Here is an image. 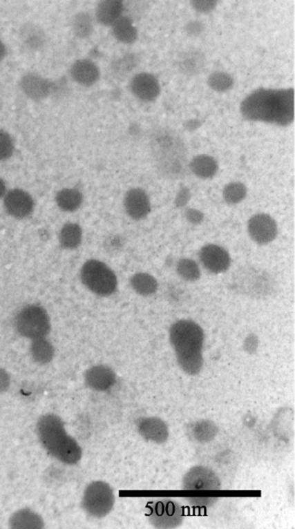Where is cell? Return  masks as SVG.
Listing matches in <instances>:
<instances>
[{"label": "cell", "instance_id": "36", "mask_svg": "<svg viewBox=\"0 0 295 529\" xmlns=\"http://www.w3.org/2000/svg\"><path fill=\"white\" fill-rule=\"evenodd\" d=\"M185 215L186 219H187L189 222L195 224V225L201 224L203 222V220H204V215L198 209H189L186 211Z\"/></svg>", "mask_w": 295, "mask_h": 529}, {"label": "cell", "instance_id": "35", "mask_svg": "<svg viewBox=\"0 0 295 529\" xmlns=\"http://www.w3.org/2000/svg\"><path fill=\"white\" fill-rule=\"evenodd\" d=\"M258 348V338L255 334L249 335L244 342V349L248 354H255Z\"/></svg>", "mask_w": 295, "mask_h": 529}, {"label": "cell", "instance_id": "4", "mask_svg": "<svg viewBox=\"0 0 295 529\" xmlns=\"http://www.w3.org/2000/svg\"><path fill=\"white\" fill-rule=\"evenodd\" d=\"M231 288L254 300H265L276 294L277 283L272 274L254 266H244L234 272Z\"/></svg>", "mask_w": 295, "mask_h": 529}, {"label": "cell", "instance_id": "11", "mask_svg": "<svg viewBox=\"0 0 295 529\" xmlns=\"http://www.w3.org/2000/svg\"><path fill=\"white\" fill-rule=\"evenodd\" d=\"M182 485L185 490H212L220 488L219 478L210 469L195 467L185 474Z\"/></svg>", "mask_w": 295, "mask_h": 529}, {"label": "cell", "instance_id": "40", "mask_svg": "<svg viewBox=\"0 0 295 529\" xmlns=\"http://www.w3.org/2000/svg\"><path fill=\"white\" fill-rule=\"evenodd\" d=\"M7 193V188L5 182L0 178V199L5 198Z\"/></svg>", "mask_w": 295, "mask_h": 529}, {"label": "cell", "instance_id": "41", "mask_svg": "<svg viewBox=\"0 0 295 529\" xmlns=\"http://www.w3.org/2000/svg\"><path fill=\"white\" fill-rule=\"evenodd\" d=\"M6 54V49L5 45L0 41V61H2L5 58Z\"/></svg>", "mask_w": 295, "mask_h": 529}, {"label": "cell", "instance_id": "33", "mask_svg": "<svg viewBox=\"0 0 295 529\" xmlns=\"http://www.w3.org/2000/svg\"><path fill=\"white\" fill-rule=\"evenodd\" d=\"M14 144L12 137L6 132L0 131V161L12 155Z\"/></svg>", "mask_w": 295, "mask_h": 529}, {"label": "cell", "instance_id": "1", "mask_svg": "<svg viewBox=\"0 0 295 529\" xmlns=\"http://www.w3.org/2000/svg\"><path fill=\"white\" fill-rule=\"evenodd\" d=\"M240 111L247 120L285 127L294 119V90L258 89L242 102Z\"/></svg>", "mask_w": 295, "mask_h": 529}, {"label": "cell", "instance_id": "12", "mask_svg": "<svg viewBox=\"0 0 295 529\" xmlns=\"http://www.w3.org/2000/svg\"><path fill=\"white\" fill-rule=\"evenodd\" d=\"M200 259L203 266L214 274L226 272L231 264V258L228 251L217 244L204 245L200 251Z\"/></svg>", "mask_w": 295, "mask_h": 529}, {"label": "cell", "instance_id": "24", "mask_svg": "<svg viewBox=\"0 0 295 529\" xmlns=\"http://www.w3.org/2000/svg\"><path fill=\"white\" fill-rule=\"evenodd\" d=\"M189 168L196 177L207 180V178L216 176L219 166H218L216 160H214L213 157L202 154V155L196 156L191 160V162L189 163Z\"/></svg>", "mask_w": 295, "mask_h": 529}, {"label": "cell", "instance_id": "20", "mask_svg": "<svg viewBox=\"0 0 295 529\" xmlns=\"http://www.w3.org/2000/svg\"><path fill=\"white\" fill-rule=\"evenodd\" d=\"M124 3L119 0H104L98 3L97 19L104 26H113L124 12Z\"/></svg>", "mask_w": 295, "mask_h": 529}, {"label": "cell", "instance_id": "21", "mask_svg": "<svg viewBox=\"0 0 295 529\" xmlns=\"http://www.w3.org/2000/svg\"><path fill=\"white\" fill-rule=\"evenodd\" d=\"M44 525L39 514L30 509L17 510L9 521L10 528L14 529H40L44 528Z\"/></svg>", "mask_w": 295, "mask_h": 529}, {"label": "cell", "instance_id": "29", "mask_svg": "<svg viewBox=\"0 0 295 529\" xmlns=\"http://www.w3.org/2000/svg\"><path fill=\"white\" fill-rule=\"evenodd\" d=\"M178 274L185 281H198L201 276V271L198 264L189 258H182L177 265Z\"/></svg>", "mask_w": 295, "mask_h": 529}, {"label": "cell", "instance_id": "5", "mask_svg": "<svg viewBox=\"0 0 295 529\" xmlns=\"http://www.w3.org/2000/svg\"><path fill=\"white\" fill-rule=\"evenodd\" d=\"M14 327L21 337L33 340L47 337L51 331L50 317L41 305L29 304L17 311Z\"/></svg>", "mask_w": 295, "mask_h": 529}, {"label": "cell", "instance_id": "3", "mask_svg": "<svg viewBox=\"0 0 295 529\" xmlns=\"http://www.w3.org/2000/svg\"><path fill=\"white\" fill-rule=\"evenodd\" d=\"M37 430L42 446L56 460L66 465H75L82 460V447L75 438L66 433L64 423L58 416H41Z\"/></svg>", "mask_w": 295, "mask_h": 529}, {"label": "cell", "instance_id": "30", "mask_svg": "<svg viewBox=\"0 0 295 529\" xmlns=\"http://www.w3.org/2000/svg\"><path fill=\"white\" fill-rule=\"evenodd\" d=\"M93 20L89 14L80 12L77 14L73 21V30L77 37L86 38L93 32Z\"/></svg>", "mask_w": 295, "mask_h": 529}, {"label": "cell", "instance_id": "28", "mask_svg": "<svg viewBox=\"0 0 295 529\" xmlns=\"http://www.w3.org/2000/svg\"><path fill=\"white\" fill-rule=\"evenodd\" d=\"M21 37L27 47L38 49L44 44V34L39 28L33 24H26L21 30Z\"/></svg>", "mask_w": 295, "mask_h": 529}, {"label": "cell", "instance_id": "26", "mask_svg": "<svg viewBox=\"0 0 295 529\" xmlns=\"http://www.w3.org/2000/svg\"><path fill=\"white\" fill-rule=\"evenodd\" d=\"M130 285L135 293L142 296H150L157 292L159 285L153 276L147 273H136L130 279Z\"/></svg>", "mask_w": 295, "mask_h": 529}, {"label": "cell", "instance_id": "14", "mask_svg": "<svg viewBox=\"0 0 295 529\" xmlns=\"http://www.w3.org/2000/svg\"><path fill=\"white\" fill-rule=\"evenodd\" d=\"M84 383L91 390L97 392L111 390L117 383V374L113 369L107 366H94L84 373Z\"/></svg>", "mask_w": 295, "mask_h": 529}, {"label": "cell", "instance_id": "38", "mask_svg": "<svg viewBox=\"0 0 295 529\" xmlns=\"http://www.w3.org/2000/svg\"><path fill=\"white\" fill-rule=\"evenodd\" d=\"M10 387V376L6 369L0 367V394H3Z\"/></svg>", "mask_w": 295, "mask_h": 529}, {"label": "cell", "instance_id": "34", "mask_svg": "<svg viewBox=\"0 0 295 529\" xmlns=\"http://www.w3.org/2000/svg\"><path fill=\"white\" fill-rule=\"evenodd\" d=\"M191 3L195 10L202 13L212 12L217 6V1H213V0H195Z\"/></svg>", "mask_w": 295, "mask_h": 529}, {"label": "cell", "instance_id": "27", "mask_svg": "<svg viewBox=\"0 0 295 529\" xmlns=\"http://www.w3.org/2000/svg\"><path fill=\"white\" fill-rule=\"evenodd\" d=\"M112 30H113L114 37L122 44H133L138 37L136 28L133 26L131 19L126 17H121L113 24Z\"/></svg>", "mask_w": 295, "mask_h": 529}, {"label": "cell", "instance_id": "8", "mask_svg": "<svg viewBox=\"0 0 295 529\" xmlns=\"http://www.w3.org/2000/svg\"><path fill=\"white\" fill-rule=\"evenodd\" d=\"M3 209L7 215L16 220L29 218L35 210L32 196L21 189H13L6 193L3 198Z\"/></svg>", "mask_w": 295, "mask_h": 529}, {"label": "cell", "instance_id": "19", "mask_svg": "<svg viewBox=\"0 0 295 529\" xmlns=\"http://www.w3.org/2000/svg\"><path fill=\"white\" fill-rule=\"evenodd\" d=\"M58 241L64 250L73 251L79 248L83 241V229L79 224L68 222L59 230Z\"/></svg>", "mask_w": 295, "mask_h": 529}, {"label": "cell", "instance_id": "9", "mask_svg": "<svg viewBox=\"0 0 295 529\" xmlns=\"http://www.w3.org/2000/svg\"><path fill=\"white\" fill-rule=\"evenodd\" d=\"M150 520L158 528H178L182 521V507L173 501H160L153 504Z\"/></svg>", "mask_w": 295, "mask_h": 529}, {"label": "cell", "instance_id": "6", "mask_svg": "<svg viewBox=\"0 0 295 529\" xmlns=\"http://www.w3.org/2000/svg\"><path fill=\"white\" fill-rule=\"evenodd\" d=\"M80 279L91 293L101 297L112 296L118 287L117 276L104 262L90 259L82 266Z\"/></svg>", "mask_w": 295, "mask_h": 529}, {"label": "cell", "instance_id": "18", "mask_svg": "<svg viewBox=\"0 0 295 529\" xmlns=\"http://www.w3.org/2000/svg\"><path fill=\"white\" fill-rule=\"evenodd\" d=\"M71 75L80 85L90 86L99 79V70L89 59H79L72 66Z\"/></svg>", "mask_w": 295, "mask_h": 529}, {"label": "cell", "instance_id": "31", "mask_svg": "<svg viewBox=\"0 0 295 529\" xmlns=\"http://www.w3.org/2000/svg\"><path fill=\"white\" fill-rule=\"evenodd\" d=\"M247 195V189L242 183H231L223 190V198L228 204H238L243 201Z\"/></svg>", "mask_w": 295, "mask_h": 529}, {"label": "cell", "instance_id": "16", "mask_svg": "<svg viewBox=\"0 0 295 529\" xmlns=\"http://www.w3.org/2000/svg\"><path fill=\"white\" fill-rule=\"evenodd\" d=\"M133 95L144 101H153L160 95V86L158 79L150 73H142L133 77L131 81Z\"/></svg>", "mask_w": 295, "mask_h": 529}, {"label": "cell", "instance_id": "23", "mask_svg": "<svg viewBox=\"0 0 295 529\" xmlns=\"http://www.w3.org/2000/svg\"><path fill=\"white\" fill-rule=\"evenodd\" d=\"M218 432L219 429L217 425L210 420H198L188 427L189 437L199 443H209L216 437Z\"/></svg>", "mask_w": 295, "mask_h": 529}, {"label": "cell", "instance_id": "10", "mask_svg": "<svg viewBox=\"0 0 295 529\" xmlns=\"http://www.w3.org/2000/svg\"><path fill=\"white\" fill-rule=\"evenodd\" d=\"M248 233L256 243L267 244L276 239L278 227L272 216L267 213H258L249 220Z\"/></svg>", "mask_w": 295, "mask_h": 529}, {"label": "cell", "instance_id": "2", "mask_svg": "<svg viewBox=\"0 0 295 529\" xmlns=\"http://www.w3.org/2000/svg\"><path fill=\"white\" fill-rule=\"evenodd\" d=\"M170 341L180 369L189 376H198L203 367L202 328L193 320H178L171 327Z\"/></svg>", "mask_w": 295, "mask_h": 529}, {"label": "cell", "instance_id": "39", "mask_svg": "<svg viewBox=\"0 0 295 529\" xmlns=\"http://www.w3.org/2000/svg\"><path fill=\"white\" fill-rule=\"evenodd\" d=\"M203 30H204V27H203L202 23L196 22V21L189 23L187 26H186V31L193 37L198 36V35L202 32Z\"/></svg>", "mask_w": 295, "mask_h": 529}, {"label": "cell", "instance_id": "25", "mask_svg": "<svg viewBox=\"0 0 295 529\" xmlns=\"http://www.w3.org/2000/svg\"><path fill=\"white\" fill-rule=\"evenodd\" d=\"M30 352L34 362L41 365L52 362L55 354V347L46 338L31 341Z\"/></svg>", "mask_w": 295, "mask_h": 529}, {"label": "cell", "instance_id": "17", "mask_svg": "<svg viewBox=\"0 0 295 529\" xmlns=\"http://www.w3.org/2000/svg\"><path fill=\"white\" fill-rule=\"evenodd\" d=\"M20 86L26 95L34 100H41L47 97L53 87L48 79L35 73L23 76L21 79Z\"/></svg>", "mask_w": 295, "mask_h": 529}, {"label": "cell", "instance_id": "13", "mask_svg": "<svg viewBox=\"0 0 295 529\" xmlns=\"http://www.w3.org/2000/svg\"><path fill=\"white\" fill-rule=\"evenodd\" d=\"M124 209L130 218L135 220L145 219L152 209L149 195L142 189H131L126 193Z\"/></svg>", "mask_w": 295, "mask_h": 529}, {"label": "cell", "instance_id": "7", "mask_svg": "<svg viewBox=\"0 0 295 529\" xmlns=\"http://www.w3.org/2000/svg\"><path fill=\"white\" fill-rule=\"evenodd\" d=\"M115 495L113 489L103 481L91 483L84 490L82 506L91 517L103 518L113 510Z\"/></svg>", "mask_w": 295, "mask_h": 529}, {"label": "cell", "instance_id": "15", "mask_svg": "<svg viewBox=\"0 0 295 529\" xmlns=\"http://www.w3.org/2000/svg\"><path fill=\"white\" fill-rule=\"evenodd\" d=\"M137 430L144 439L152 443L162 444L168 440L169 429L166 423L155 416L139 419Z\"/></svg>", "mask_w": 295, "mask_h": 529}, {"label": "cell", "instance_id": "22", "mask_svg": "<svg viewBox=\"0 0 295 529\" xmlns=\"http://www.w3.org/2000/svg\"><path fill=\"white\" fill-rule=\"evenodd\" d=\"M84 201V195L77 189H62L55 195V202L58 208L66 213H73L80 209Z\"/></svg>", "mask_w": 295, "mask_h": 529}, {"label": "cell", "instance_id": "37", "mask_svg": "<svg viewBox=\"0 0 295 529\" xmlns=\"http://www.w3.org/2000/svg\"><path fill=\"white\" fill-rule=\"evenodd\" d=\"M191 192H189V189L182 188V190L178 192L177 198H175V206H177L178 208H182V206L187 204L189 199H191Z\"/></svg>", "mask_w": 295, "mask_h": 529}, {"label": "cell", "instance_id": "32", "mask_svg": "<svg viewBox=\"0 0 295 529\" xmlns=\"http://www.w3.org/2000/svg\"><path fill=\"white\" fill-rule=\"evenodd\" d=\"M210 88L216 92L222 93L229 90L234 85V79L227 73L216 72L212 73L208 79Z\"/></svg>", "mask_w": 295, "mask_h": 529}]
</instances>
